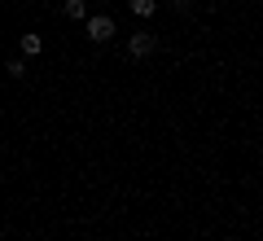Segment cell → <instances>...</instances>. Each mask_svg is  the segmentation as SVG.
I'll use <instances>...</instances> for the list:
<instances>
[{"instance_id": "1", "label": "cell", "mask_w": 263, "mask_h": 241, "mask_svg": "<svg viewBox=\"0 0 263 241\" xmlns=\"http://www.w3.org/2000/svg\"><path fill=\"white\" fill-rule=\"evenodd\" d=\"M84 31H88V40H92V44H105V40H114V18L110 13H88L84 18Z\"/></svg>"}, {"instance_id": "2", "label": "cell", "mask_w": 263, "mask_h": 241, "mask_svg": "<svg viewBox=\"0 0 263 241\" xmlns=\"http://www.w3.org/2000/svg\"><path fill=\"white\" fill-rule=\"evenodd\" d=\"M154 53H158V35H154V31H132V40H127L132 62H145V57H154Z\"/></svg>"}, {"instance_id": "3", "label": "cell", "mask_w": 263, "mask_h": 241, "mask_svg": "<svg viewBox=\"0 0 263 241\" xmlns=\"http://www.w3.org/2000/svg\"><path fill=\"white\" fill-rule=\"evenodd\" d=\"M18 48H22V57H40V53H44V40H40V35H22Z\"/></svg>"}, {"instance_id": "4", "label": "cell", "mask_w": 263, "mask_h": 241, "mask_svg": "<svg viewBox=\"0 0 263 241\" xmlns=\"http://www.w3.org/2000/svg\"><path fill=\"white\" fill-rule=\"evenodd\" d=\"M5 75H9V79H27V57H9V62H5Z\"/></svg>"}, {"instance_id": "5", "label": "cell", "mask_w": 263, "mask_h": 241, "mask_svg": "<svg viewBox=\"0 0 263 241\" xmlns=\"http://www.w3.org/2000/svg\"><path fill=\"white\" fill-rule=\"evenodd\" d=\"M132 13L136 18H154L158 13V0H132Z\"/></svg>"}, {"instance_id": "6", "label": "cell", "mask_w": 263, "mask_h": 241, "mask_svg": "<svg viewBox=\"0 0 263 241\" xmlns=\"http://www.w3.org/2000/svg\"><path fill=\"white\" fill-rule=\"evenodd\" d=\"M66 18H70V22H84L88 18V5H84V0H66Z\"/></svg>"}]
</instances>
